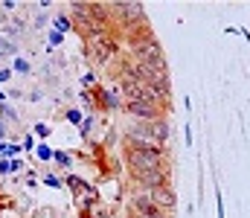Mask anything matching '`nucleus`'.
I'll list each match as a JSON object with an SVG mask.
<instances>
[{"label": "nucleus", "mask_w": 250, "mask_h": 218, "mask_svg": "<svg viewBox=\"0 0 250 218\" xmlns=\"http://www.w3.org/2000/svg\"><path fill=\"white\" fill-rule=\"evenodd\" d=\"M67 119H70L73 125H79V122H82V114H79V111H67Z\"/></svg>", "instance_id": "9d476101"}, {"label": "nucleus", "mask_w": 250, "mask_h": 218, "mask_svg": "<svg viewBox=\"0 0 250 218\" xmlns=\"http://www.w3.org/2000/svg\"><path fill=\"white\" fill-rule=\"evenodd\" d=\"M169 134H172V125H169V117H160V119H154V122H148V137H151V143L163 145L169 143Z\"/></svg>", "instance_id": "6e6552de"}, {"label": "nucleus", "mask_w": 250, "mask_h": 218, "mask_svg": "<svg viewBox=\"0 0 250 218\" xmlns=\"http://www.w3.org/2000/svg\"><path fill=\"white\" fill-rule=\"evenodd\" d=\"M53 157H56V160H59L62 166H70V154H67V151H56Z\"/></svg>", "instance_id": "1a4fd4ad"}, {"label": "nucleus", "mask_w": 250, "mask_h": 218, "mask_svg": "<svg viewBox=\"0 0 250 218\" xmlns=\"http://www.w3.org/2000/svg\"><path fill=\"white\" fill-rule=\"evenodd\" d=\"M9 76H12V70H0V81H6Z\"/></svg>", "instance_id": "2eb2a0df"}, {"label": "nucleus", "mask_w": 250, "mask_h": 218, "mask_svg": "<svg viewBox=\"0 0 250 218\" xmlns=\"http://www.w3.org/2000/svg\"><path fill=\"white\" fill-rule=\"evenodd\" d=\"M131 213H134V216H140V218L163 216V213L154 207V201H151V195H148V192H137V195L131 198Z\"/></svg>", "instance_id": "0eeeda50"}, {"label": "nucleus", "mask_w": 250, "mask_h": 218, "mask_svg": "<svg viewBox=\"0 0 250 218\" xmlns=\"http://www.w3.org/2000/svg\"><path fill=\"white\" fill-rule=\"evenodd\" d=\"M125 163H128V175H131V180H134V178H140V175H148V172L166 166V157L151 154V151H143V148L125 145Z\"/></svg>", "instance_id": "f257e3e1"}, {"label": "nucleus", "mask_w": 250, "mask_h": 218, "mask_svg": "<svg viewBox=\"0 0 250 218\" xmlns=\"http://www.w3.org/2000/svg\"><path fill=\"white\" fill-rule=\"evenodd\" d=\"M131 59H134V61H143V64H157V61H166L163 47H160V41H157V38H146V41L131 44Z\"/></svg>", "instance_id": "7ed1b4c3"}, {"label": "nucleus", "mask_w": 250, "mask_h": 218, "mask_svg": "<svg viewBox=\"0 0 250 218\" xmlns=\"http://www.w3.org/2000/svg\"><path fill=\"white\" fill-rule=\"evenodd\" d=\"M0 154H6V145H3V143H0Z\"/></svg>", "instance_id": "dca6fc26"}, {"label": "nucleus", "mask_w": 250, "mask_h": 218, "mask_svg": "<svg viewBox=\"0 0 250 218\" xmlns=\"http://www.w3.org/2000/svg\"><path fill=\"white\" fill-rule=\"evenodd\" d=\"M157 218H169V216H157Z\"/></svg>", "instance_id": "a211bd4d"}, {"label": "nucleus", "mask_w": 250, "mask_h": 218, "mask_svg": "<svg viewBox=\"0 0 250 218\" xmlns=\"http://www.w3.org/2000/svg\"><path fill=\"white\" fill-rule=\"evenodd\" d=\"M123 108H125V114H131L137 122H154L160 117H169L166 108L151 105V102H123Z\"/></svg>", "instance_id": "20e7f679"}, {"label": "nucleus", "mask_w": 250, "mask_h": 218, "mask_svg": "<svg viewBox=\"0 0 250 218\" xmlns=\"http://www.w3.org/2000/svg\"><path fill=\"white\" fill-rule=\"evenodd\" d=\"M117 53H120V44H117V38H114V35H108V38H99V41L87 44V59H90L96 67L111 64V59H114Z\"/></svg>", "instance_id": "f03ea898"}, {"label": "nucleus", "mask_w": 250, "mask_h": 218, "mask_svg": "<svg viewBox=\"0 0 250 218\" xmlns=\"http://www.w3.org/2000/svg\"><path fill=\"white\" fill-rule=\"evenodd\" d=\"M0 137H3V125H0Z\"/></svg>", "instance_id": "f3484780"}, {"label": "nucleus", "mask_w": 250, "mask_h": 218, "mask_svg": "<svg viewBox=\"0 0 250 218\" xmlns=\"http://www.w3.org/2000/svg\"><path fill=\"white\" fill-rule=\"evenodd\" d=\"M56 23H59V29H62V32H70V29H73V26H70V20H67V18H59V20H56Z\"/></svg>", "instance_id": "9b49d317"}, {"label": "nucleus", "mask_w": 250, "mask_h": 218, "mask_svg": "<svg viewBox=\"0 0 250 218\" xmlns=\"http://www.w3.org/2000/svg\"><path fill=\"white\" fill-rule=\"evenodd\" d=\"M44 180H47V183H50V186H56V189H59V186H62V183H59V180H56V178H53V175H47V178H44Z\"/></svg>", "instance_id": "4468645a"}, {"label": "nucleus", "mask_w": 250, "mask_h": 218, "mask_svg": "<svg viewBox=\"0 0 250 218\" xmlns=\"http://www.w3.org/2000/svg\"><path fill=\"white\" fill-rule=\"evenodd\" d=\"M35 131H38V137H47V134H50V128H47V125H35Z\"/></svg>", "instance_id": "ddd939ff"}, {"label": "nucleus", "mask_w": 250, "mask_h": 218, "mask_svg": "<svg viewBox=\"0 0 250 218\" xmlns=\"http://www.w3.org/2000/svg\"><path fill=\"white\" fill-rule=\"evenodd\" d=\"M38 157H41V160H50V157H53V151H50L47 145H41V148H38Z\"/></svg>", "instance_id": "f8f14e48"}, {"label": "nucleus", "mask_w": 250, "mask_h": 218, "mask_svg": "<svg viewBox=\"0 0 250 218\" xmlns=\"http://www.w3.org/2000/svg\"><path fill=\"white\" fill-rule=\"evenodd\" d=\"M134 183L140 186V192H154L160 186H172V172H169V166H160V169H154L148 175L134 178Z\"/></svg>", "instance_id": "39448f33"}, {"label": "nucleus", "mask_w": 250, "mask_h": 218, "mask_svg": "<svg viewBox=\"0 0 250 218\" xmlns=\"http://www.w3.org/2000/svg\"><path fill=\"white\" fill-rule=\"evenodd\" d=\"M151 195V201H154V207L166 216V213H175V207H178V192L172 189V186H160V189H154V192H148Z\"/></svg>", "instance_id": "423d86ee"}]
</instances>
